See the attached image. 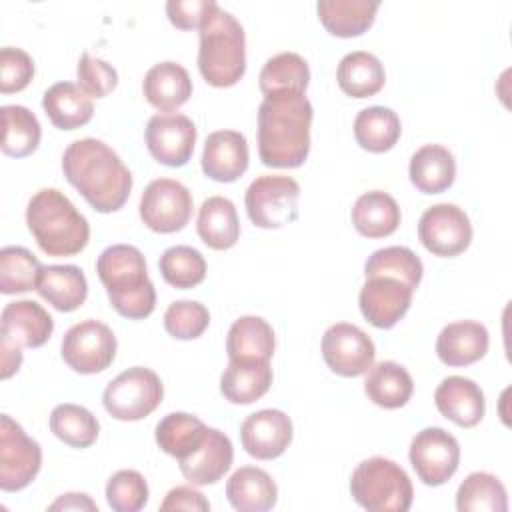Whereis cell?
Segmentation results:
<instances>
[{"instance_id": "1", "label": "cell", "mask_w": 512, "mask_h": 512, "mask_svg": "<svg viewBox=\"0 0 512 512\" xmlns=\"http://www.w3.org/2000/svg\"><path fill=\"white\" fill-rule=\"evenodd\" d=\"M62 170L96 212H116L130 196L132 174L102 140L80 138L68 144L62 154Z\"/></svg>"}, {"instance_id": "2", "label": "cell", "mask_w": 512, "mask_h": 512, "mask_svg": "<svg viewBox=\"0 0 512 512\" xmlns=\"http://www.w3.org/2000/svg\"><path fill=\"white\" fill-rule=\"evenodd\" d=\"M312 104L306 94H274L258 108V154L264 166L298 168L310 152Z\"/></svg>"}, {"instance_id": "3", "label": "cell", "mask_w": 512, "mask_h": 512, "mask_svg": "<svg viewBox=\"0 0 512 512\" xmlns=\"http://www.w3.org/2000/svg\"><path fill=\"white\" fill-rule=\"evenodd\" d=\"M96 272L120 316L142 320L154 312L156 290L148 278L146 260L136 246H108L96 260Z\"/></svg>"}, {"instance_id": "4", "label": "cell", "mask_w": 512, "mask_h": 512, "mask_svg": "<svg viewBox=\"0 0 512 512\" xmlns=\"http://www.w3.org/2000/svg\"><path fill=\"white\" fill-rule=\"evenodd\" d=\"M26 224L48 256H74L86 248L90 238L88 220L56 188H42L30 198Z\"/></svg>"}, {"instance_id": "5", "label": "cell", "mask_w": 512, "mask_h": 512, "mask_svg": "<svg viewBox=\"0 0 512 512\" xmlns=\"http://www.w3.org/2000/svg\"><path fill=\"white\" fill-rule=\"evenodd\" d=\"M198 68L216 88L234 86L246 72V36L242 24L218 4L200 24Z\"/></svg>"}, {"instance_id": "6", "label": "cell", "mask_w": 512, "mask_h": 512, "mask_svg": "<svg viewBox=\"0 0 512 512\" xmlns=\"http://www.w3.org/2000/svg\"><path fill=\"white\" fill-rule=\"evenodd\" d=\"M350 494L372 512H406L412 506L414 488L394 460L372 456L362 460L350 476Z\"/></svg>"}, {"instance_id": "7", "label": "cell", "mask_w": 512, "mask_h": 512, "mask_svg": "<svg viewBox=\"0 0 512 512\" xmlns=\"http://www.w3.org/2000/svg\"><path fill=\"white\" fill-rule=\"evenodd\" d=\"M164 396V386L158 374L144 366H132L120 372L102 394L106 412L122 422L142 420L152 414Z\"/></svg>"}, {"instance_id": "8", "label": "cell", "mask_w": 512, "mask_h": 512, "mask_svg": "<svg viewBox=\"0 0 512 512\" xmlns=\"http://www.w3.org/2000/svg\"><path fill=\"white\" fill-rule=\"evenodd\" d=\"M300 184L292 176L264 174L250 182L244 206L250 222L258 228H280L298 218Z\"/></svg>"}, {"instance_id": "9", "label": "cell", "mask_w": 512, "mask_h": 512, "mask_svg": "<svg viewBox=\"0 0 512 512\" xmlns=\"http://www.w3.org/2000/svg\"><path fill=\"white\" fill-rule=\"evenodd\" d=\"M42 466L40 444L8 414L0 416V488L16 492L26 488Z\"/></svg>"}, {"instance_id": "10", "label": "cell", "mask_w": 512, "mask_h": 512, "mask_svg": "<svg viewBox=\"0 0 512 512\" xmlns=\"http://www.w3.org/2000/svg\"><path fill=\"white\" fill-rule=\"evenodd\" d=\"M138 208L150 230L160 234L178 232L192 216V194L178 180L156 178L144 188Z\"/></svg>"}, {"instance_id": "11", "label": "cell", "mask_w": 512, "mask_h": 512, "mask_svg": "<svg viewBox=\"0 0 512 512\" xmlns=\"http://www.w3.org/2000/svg\"><path fill=\"white\" fill-rule=\"evenodd\" d=\"M114 332L98 320L74 324L62 338L64 362L80 374H98L106 370L116 356Z\"/></svg>"}, {"instance_id": "12", "label": "cell", "mask_w": 512, "mask_h": 512, "mask_svg": "<svg viewBox=\"0 0 512 512\" xmlns=\"http://www.w3.org/2000/svg\"><path fill=\"white\" fill-rule=\"evenodd\" d=\"M408 458L416 470V476L426 486H440L458 470L460 444L444 428L430 426L412 438Z\"/></svg>"}, {"instance_id": "13", "label": "cell", "mask_w": 512, "mask_h": 512, "mask_svg": "<svg viewBox=\"0 0 512 512\" xmlns=\"http://www.w3.org/2000/svg\"><path fill=\"white\" fill-rule=\"evenodd\" d=\"M418 238L434 256L452 258L472 242V224L456 204H434L418 220Z\"/></svg>"}, {"instance_id": "14", "label": "cell", "mask_w": 512, "mask_h": 512, "mask_svg": "<svg viewBox=\"0 0 512 512\" xmlns=\"http://www.w3.org/2000/svg\"><path fill=\"white\" fill-rule=\"evenodd\" d=\"M372 338L354 324L336 322L322 336V358L338 376L354 378L366 374L374 364Z\"/></svg>"}, {"instance_id": "15", "label": "cell", "mask_w": 512, "mask_h": 512, "mask_svg": "<svg viewBox=\"0 0 512 512\" xmlns=\"http://www.w3.org/2000/svg\"><path fill=\"white\" fill-rule=\"evenodd\" d=\"M196 126L184 114H156L146 124V146L164 166H184L194 152Z\"/></svg>"}, {"instance_id": "16", "label": "cell", "mask_w": 512, "mask_h": 512, "mask_svg": "<svg viewBox=\"0 0 512 512\" xmlns=\"http://www.w3.org/2000/svg\"><path fill=\"white\" fill-rule=\"evenodd\" d=\"M414 290L388 276H370L358 294L362 316L374 326L388 330L408 312Z\"/></svg>"}, {"instance_id": "17", "label": "cell", "mask_w": 512, "mask_h": 512, "mask_svg": "<svg viewBox=\"0 0 512 512\" xmlns=\"http://www.w3.org/2000/svg\"><path fill=\"white\" fill-rule=\"evenodd\" d=\"M242 448L258 460H274L284 454L292 442V420L276 408H264L250 416L240 426Z\"/></svg>"}, {"instance_id": "18", "label": "cell", "mask_w": 512, "mask_h": 512, "mask_svg": "<svg viewBox=\"0 0 512 512\" xmlns=\"http://www.w3.org/2000/svg\"><path fill=\"white\" fill-rule=\"evenodd\" d=\"M232 460L234 448L230 438L218 428H208L198 448L178 460V466L192 486H208L218 482L230 470Z\"/></svg>"}, {"instance_id": "19", "label": "cell", "mask_w": 512, "mask_h": 512, "mask_svg": "<svg viewBox=\"0 0 512 512\" xmlns=\"http://www.w3.org/2000/svg\"><path fill=\"white\" fill-rule=\"evenodd\" d=\"M248 142L236 130L208 134L202 152V172L216 182H234L248 168Z\"/></svg>"}, {"instance_id": "20", "label": "cell", "mask_w": 512, "mask_h": 512, "mask_svg": "<svg viewBox=\"0 0 512 512\" xmlns=\"http://www.w3.org/2000/svg\"><path fill=\"white\" fill-rule=\"evenodd\" d=\"M434 402L444 418L462 428H474L486 412L482 388L464 376L444 378L434 392Z\"/></svg>"}, {"instance_id": "21", "label": "cell", "mask_w": 512, "mask_h": 512, "mask_svg": "<svg viewBox=\"0 0 512 512\" xmlns=\"http://www.w3.org/2000/svg\"><path fill=\"white\" fill-rule=\"evenodd\" d=\"M0 320L2 338H8L20 348L44 346L54 330L52 316L34 300L8 302Z\"/></svg>"}, {"instance_id": "22", "label": "cell", "mask_w": 512, "mask_h": 512, "mask_svg": "<svg viewBox=\"0 0 512 512\" xmlns=\"http://www.w3.org/2000/svg\"><path fill=\"white\" fill-rule=\"evenodd\" d=\"M490 336L484 324L458 320L444 326L436 340V354L446 366H468L486 356Z\"/></svg>"}, {"instance_id": "23", "label": "cell", "mask_w": 512, "mask_h": 512, "mask_svg": "<svg viewBox=\"0 0 512 512\" xmlns=\"http://www.w3.org/2000/svg\"><path fill=\"white\" fill-rule=\"evenodd\" d=\"M144 98L160 112H174L192 96V80L184 66L166 60L154 64L142 80Z\"/></svg>"}, {"instance_id": "24", "label": "cell", "mask_w": 512, "mask_h": 512, "mask_svg": "<svg viewBox=\"0 0 512 512\" xmlns=\"http://www.w3.org/2000/svg\"><path fill=\"white\" fill-rule=\"evenodd\" d=\"M36 290L58 312H72L84 304L88 296V282L78 266L52 264L42 266Z\"/></svg>"}, {"instance_id": "25", "label": "cell", "mask_w": 512, "mask_h": 512, "mask_svg": "<svg viewBox=\"0 0 512 512\" xmlns=\"http://www.w3.org/2000/svg\"><path fill=\"white\" fill-rule=\"evenodd\" d=\"M226 498L240 512H266L278 500V486L266 470L242 466L228 478Z\"/></svg>"}, {"instance_id": "26", "label": "cell", "mask_w": 512, "mask_h": 512, "mask_svg": "<svg viewBox=\"0 0 512 512\" xmlns=\"http://www.w3.org/2000/svg\"><path fill=\"white\" fill-rule=\"evenodd\" d=\"M270 384V360H230L220 378V392L232 404H252L268 392Z\"/></svg>"}, {"instance_id": "27", "label": "cell", "mask_w": 512, "mask_h": 512, "mask_svg": "<svg viewBox=\"0 0 512 512\" xmlns=\"http://www.w3.org/2000/svg\"><path fill=\"white\" fill-rule=\"evenodd\" d=\"M410 182L424 194H440L454 184L456 160L440 144H424L410 158Z\"/></svg>"}, {"instance_id": "28", "label": "cell", "mask_w": 512, "mask_h": 512, "mask_svg": "<svg viewBox=\"0 0 512 512\" xmlns=\"http://www.w3.org/2000/svg\"><path fill=\"white\" fill-rule=\"evenodd\" d=\"M380 8L378 0H320L316 4L322 26L338 38L364 34Z\"/></svg>"}, {"instance_id": "29", "label": "cell", "mask_w": 512, "mask_h": 512, "mask_svg": "<svg viewBox=\"0 0 512 512\" xmlns=\"http://www.w3.org/2000/svg\"><path fill=\"white\" fill-rule=\"evenodd\" d=\"M42 108L58 130H76L88 124L94 114L92 98L72 82L52 84L44 92Z\"/></svg>"}, {"instance_id": "30", "label": "cell", "mask_w": 512, "mask_h": 512, "mask_svg": "<svg viewBox=\"0 0 512 512\" xmlns=\"http://www.w3.org/2000/svg\"><path fill=\"white\" fill-rule=\"evenodd\" d=\"M196 232L212 250L232 248L240 236V222L232 200L224 196L206 198L198 210Z\"/></svg>"}, {"instance_id": "31", "label": "cell", "mask_w": 512, "mask_h": 512, "mask_svg": "<svg viewBox=\"0 0 512 512\" xmlns=\"http://www.w3.org/2000/svg\"><path fill=\"white\" fill-rule=\"evenodd\" d=\"M400 208L396 200L382 192L370 190L358 196L352 206V224L366 238H384L400 226Z\"/></svg>"}, {"instance_id": "32", "label": "cell", "mask_w": 512, "mask_h": 512, "mask_svg": "<svg viewBox=\"0 0 512 512\" xmlns=\"http://www.w3.org/2000/svg\"><path fill=\"white\" fill-rule=\"evenodd\" d=\"M274 348V330L260 316H240L226 336V352L230 360H270Z\"/></svg>"}, {"instance_id": "33", "label": "cell", "mask_w": 512, "mask_h": 512, "mask_svg": "<svg viewBox=\"0 0 512 512\" xmlns=\"http://www.w3.org/2000/svg\"><path fill=\"white\" fill-rule=\"evenodd\" d=\"M364 392L376 406L396 410L410 400L414 392V382L404 366L392 360H382L378 364H372V368L368 370V376L364 380Z\"/></svg>"}, {"instance_id": "34", "label": "cell", "mask_w": 512, "mask_h": 512, "mask_svg": "<svg viewBox=\"0 0 512 512\" xmlns=\"http://www.w3.org/2000/svg\"><path fill=\"white\" fill-rule=\"evenodd\" d=\"M336 80L344 94L352 98H368L382 90L386 72L382 62L372 52L354 50L340 60Z\"/></svg>"}, {"instance_id": "35", "label": "cell", "mask_w": 512, "mask_h": 512, "mask_svg": "<svg viewBox=\"0 0 512 512\" xmlns=\"http://www.w3.org/2000/svg\"><path fill=\"white\" fill-rule=\"evenodd\" d=\"M258 80L264 98L274 94H306L310 68L300 54L280 52L266 60Z\"/></svg>"}, {"instance_id": "36", "label": "cell", "mask_w": 512, "mask_h": 512, "mask_svg": "<svg viewBox=\"0 0 512 512\" xmlns=\"http://www.w3.org/2000/svg\"><path fill=\"white\" fill-rule=\"evenodd\" d=\"M400 134V118L392 108L368 106L354 118V138L368 152H388L394 148Z\"/></svg>"}, {"instance_id": "37", "label": "cell", "mask_w": 512, "mask_h": 512, "mask_svg": "<svg viewBox=\"0 0 512 512\" xmlns=\"http://www.w3.org/2000/svg\"><path fill=\"white\" fill-rule=\"evenodd\" d=\"M208 426L186 412H170L156 424V444L176 460L192 454L202 442Z\"/></svg>"}, {"instance_id": "38", "label": "cell", "mask_w": 512, "mask_h": 512, "mask_svg": "<svg viewBox=\"0 0 512 512\" xmlns=\"http://www.w3.org/2000/svg\"><path fill=\"white\" fill-rule=\"evenodd\" d=\"M2 152L6 156L24 158L32 154L40 144V122L26 108L18 104L2 106Z\"/></svg>"}, {"instance_id": "39", "label": "cell", "mask_w": 512, "mask_h": 512, "mask_svg": "<svg viewBox=\"0 0 512 512\" xmlns=\"http://www.w3.org/2000/svg\"><path fill=\"white\" fill-rule=\"evenodd\" d=\"M456 508L460 512H506L508 494L494 474L472 472L458 486Z\"/></svg>"}, {"instance_id": "40", "label": "cell", "mask_w": 512, "mask_h": 512, "mask_svg": "<svg viewBox=\"0 0 512 512\" xmlns=\"http://www.w3.org/2000/svg\"><path fill=\"white\" fill-rule=\"evenodd\" d=\"M52 434L72 448H88L100 434L98 418L84 406L58 404L50 414Z\"/></svg>"}, {"instance_id": "41", "label": "cell", "mask_w": 512, "mask_h": 512, "mask_svg": "<svg viewBox=\"0 0 512 512\" xmlns=\"http://www.w3.org/2000/svg\"><path fill=\"white\" fill-rule=\"evenodd\" d=\"M422 260L406 246H386L372 252L364 264L366 278L388 276L404 282L412 290L418 288L422 280Z\"/></svg>"}, {"instance_id": "42", "label": "cell", "mask_w": 512, "mask_h": 512, "mask_svg": "<svg viewBox=\"0 0 512 512\" xmlns=\"http://www.w3.org/2000/svg\"><path fill=\"white\" fill-rule=\"evenodd\" d=\"M42 264L22 246H4L0 250V292L20 294L36 290Z\"/></svg>"}, {"instance_id": "43", "label": "cell", "mask_w": 512, "mask_h": 512, "mask_svg": "<svg viewBox=\"0 0 512 512\" xmlns=\"http://www.w3.org/2000/svg\"><path fill=\"white\" fill-rule=\"evenodd\" d=\"M162 278L174 288H194L206 278V260L192 246H172L164 250L158 262Z\"/></svg>"}, {"instance_id": "44", "label": "cell", "mask_w": 512, "mask_h": 512, "mask_svg": "<svg viewBox=\"0 0 512 512\" xmlns=\"http://www.w3.org/2000/svg\"><path fill=\"white\" fill-rule=\"evenodd\" d=\"M106 500L114 512H138L148 502V484L136 470H118L106 484Z\"/></svg>"}, {"instance_id": "45", "label": "cell", "mask_w": 512, "mask_h": 512, "mask_svg": "<svg viewBox=\"0 0 512 512\" xmlns=\"http://www.w3.org/2000/svg\"><path fill=\"white\" fill-rule=\"evenodd\" d=\"M210 324V312L196 300H176L164 312V328L178 340H194Z\"/></svg>"}, {"instance_id": "46", "label": "cell", "mask_w": 512, "mask_h": 512, "mask_svg": "<svg viewBox=\"0 0 512 512\" xmlns=\"http://www.w3.org/2000/svg\"><path fill=\"white\" fill-rule=\"evenodd\" d=\"M78 86L90 96V98H104L108 96L116 84H118V72L112 64H108L102 58H94L88 52H84L78 60Z\"/></svg>"}, {"instance_id": "47", "label": "cell", "mask_w": 512, "mask_h": 512, "mask_svg": "<svg viewBox=\"0 0 512 512\" xmlns=\"http://www.w3.org/2000/svg\"><path fill=\"white\" fill-rule=\"evenodd\" d=\"M34 78V60L22 48L4 46L0 50V92L24 90Z\"/></svg>"}, {"instance_id": "48", "label": "cell", "mask_w": 512, "mask_h": 512, "mask_svg": "<svg viewBox=\"0 0 512 512\" xmlns=\"http://www.w3.org/2000/svg\"><path fill=\"white\" fill-rule=\"evenodd\" d=\"M214 0H168L166 14L168 20L180 30L200 28L206 14L212 10Z\"/></svg>"}, {"instance_id": "49", "label": "cell", "mask_w": 512, "mask_h": 512, "mask_svg": "<svg viewBox=\"0 0 512 512\" xmlns=\"http://www.w3.org/2000/svg\"><path fill=\"white\" fill-rule=\"evenodd\" d=\"M160 510H198L206 512L210 510V502L204 498L202 492H198L192 486H176L172 488L166 498L160 504Z\"/></svg>"}, {"instance_id": "50", "label": "cell", "mask_w": 512, "mask_h": 512, "mask_svg": "<svg viewBox=\"0 0 512 512\" xmlns=\"http://www.w3.org/2000/svg\"><path fill=\"white\" fill-rule=\"evenodd\" d=\"M0 360H2V378H10L18 372L22 364V348L8 338H0Z\"/></svg>"}, {"instance_id": "51", "label": "cell", "mask_w": 512, "mask_h": 512, "mask_svg": "<svg viewBox=\"0 0 512 512\" xmlns=\"http://www.w3.org/2000/svg\"><path fill=\"white\" fill-rule=\"evenodd\" d=\"M50 510H92L98 512L96 502L88 494H62L56 502L50 504Z\"/></svg>"}]
</instances>
